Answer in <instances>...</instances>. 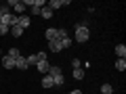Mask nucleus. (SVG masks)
<instances>
[{
    "instance_id": "f257e3e1",
    "label": "nucleus",
    "mask_w": 126,
    "mask_h": 94,
    "mask_svg": "<svg viewBox=\"0 0 126 94\" xmlns=\"http://www.w3.org/2000/svg\"><path fill=\"white\" fill-rule=\"evenodd\" d=\"M90 38V29L86 23H76V42H80V44H84V42H88Z\"/></svg>"
},
{
    "instance_id": "f03ea898",
    "label": "nucleus",
    "mask_w": 126,
    "mask_h": 94,
    "mask_svg": "<svg viewBox=\"0 0 126 94\" xmlns=\"http://www.w3.org/2000/svg\"><path fill=\"white\" fill-rule=\"evenodd\" d=\"M6 4H9L11 9L15 11V15H17V17H21V15L25 13V4H23L21 0H9V2H6Z\"/></svg>"
},
{
    "instance_id": "7ed1b4c3",
    "label": "nucleus",
    "mask_w": 126,
    "mask_h": 94,
    "mask_svg": "<svg viewBox=\"0 0 126 94\" xmlns=\"http://www.w3.org/2000/svg\"><path fill=\"white\" fill-rule=\"evenodd\" d=\"M46 6L55 13V11L61 9V6H69V0H50V2H46Z\"/></svg>"
},
{
    "instance_id": "20e7f679",
    "label": "nucleus",
    "mask_w": 126,
    "mask_h": 94,
    "mask_svg": "<svg viewBox=\"0 0 126 94\" xmlns=\"http://www.w3.org/2000/svg\"><path fill=\"white\" fill-rule=\"evenodd\" d=\"M17 25H19V27H21V29H23V31H25V29H27V27H30V25H32V19H30V17H27V15H21V17H17Z\"/></svg>"
},
{
    "instance_id": "39448f33",
    "label": "nucleus",
    "mask_w": 126,
    "mask_h": 94,
    "mask_svg": "<svg viewBox=\"0 0 126 94\" xmlns=\"http://www.w3.org/2000/svg\"><path fill=\"white\" fill-rule=\"evenodd\" d=\"M15 67H17V69H21V71H25V69H30V65H27L25 57H19V59H15Z\"/></svg>"
},
{
    "instance_id": "423d86ee",
    "label": "nucleus",
    "mask_w": 126,
    "mask_h": 94,
    "mask_svg": "<svg viewBox=\"0 0 126 94\" xmlns=\"http://www.w3.org/2000/svg\"><path fill=\"white\" fill-rule=\"evenodd\" d=\"M2 67L4 69H15V59H11V57H2Z\"/></svg>"
},
{
    "instance_id": "0eeeda50",
    "label": "nucleus",
    "mask_w": 126,
    "mask_h": 94,
    "mask_svg": "<svg viewBox=\"0 0 126 94\" xmlns=\"http://www.w3.org/2000/svg\"><path fill=\"white\" fill-rule=\"evenodd\" d=\"M40 84H42V88H46V90L55 88V84H53V77H50V75H44V77H42V82H40Z\"/></svg>"
},
{
    "instance_id": "6e6552de",
    "label": "nucleus",
    "mask_w": 126,
    "mask_h": 94,
    "mask_svg": "<svg viewBox=\"0 0 126 94\" xmlns=\"http://www.w3.org/2000/svg\"><path fill=\"white\" fill-rule=\"evenodd\" d=\"M36 67H38V71H40V73H48L50 63H48V61H38V65H36Z\"/></svg>"
},
{
    "instance_id": "1a4fd4ad",
    "label": "nucleus",
    "mask_w": 126,
    "mask_h": 94,
    "mask_svg": "<svg viewBox=\"0 0 126 94\" xmlns=\"http://www.w3.org/2000/svg\"><path fill=\"white\" fill-rule=\"evenodd\" d=\"M48 48L53 50V52H61V50H63V48H61V42H59V40H50V42H48Z\"/></svg>"
},
{
    "instance_id": "9d476101",
    "label": "nucleus",
    "mask_w": 126,
    "mask_h": 94,
    "mask_svg": "<svg viewBox=\"0 0 126 94\" xmlns=\"http://www.w3.org/2000/svg\"><path fill=\"white\" fill-rule=\"evenodd\" d=\"M44 36H46V40H57V29H55V27H48V29L44 31Z\"/></svg>"
},
{
    "instance_id": "9b49d317",
    "label": "nucleus",
    "mask_w": 126,
    "mask_h": 94,
    "mask_svg": "<svg viewBox=\"0 0 126 94\" xmlns=\"http://www.w3.org/2000/svg\"><path fill=\"white\" fill-rule=\"evenodd\" d=\"M9 34H11L13 38H21V36H23V29H21L19 25H13V27H11V31H9Z\"/></svg>"
},
{
    "instance_id": "f8f14e48",
    "label": "nucleus",
    "mask_w": 126,
    "mask_h": 94,
    "mask_svg": "<svg viewBox=\"0 0 126 94\" xmlns=\"http://www.w3.org/2000/svg\"><path fill=\"white\" fill-rule=\"evenodd\" d=\"M46 75H50V77L61 75V67H59V65H50V67H48V73H46Z\"/></svg>"
},
{
    "instance_id": "ddd939ff",
    "label": "nucleus",
    "mask_w": 126,
    "mask_h": 94,
    "mask_svg": "<svg viewBox=\"0 0 126 94\" xmlns=\"http://www.w3.org/2000/svg\"><path fill=\"white\" fill-rule=\"evenodd\" d=\"M40 17L42 19H50V17H53V11H50L48 6H42V9H40Z\"/></svg>"
},
{
    "instance_id": "4468645a",
    "label": "nucleus",
    "mask_w": 126,
    "mask_h": 94,
    "mask_svg": "<svg viewBox=\"0 0 126 94\" xmlns=\"http://www.w3.org/2000/svg\"><path fill=\"white\" fill-rule=\"evenodd\" d=\"M6 57H11V59H19V57H21V50H19V48H15V46H13V48H9Z\"/></svg>"
},
{
    "instance_id": "2eb2a0df",
    "label": "nucleus",
    "mask_w": 126,
    "mask_h": 94,
    "mask_svg": "<svg viewBox=\"0 0 126 94\" xmlns=\"http://www.w3.org/2000/svg\"><path fill=\"white\" fill-rule=\"evenodd\" d=\"M84 75H86V71H84L82 67L74 69V80H84Z\"/></svg>"
},
{
    "instance_id": "dca6fc26",
    "label": "nucleus",
    "mask_w": 126,
    "mask_h": 94,
    "mask_svg": "<svg viewBox=\"0 0 126 94\" xmlns=\"http://www.w3.org/2000/svg\"><path fill=\"white\" fill-rule=\"evenodd\" d=\"M116 54H118L120 59H124V57H126V46H124V44H118V46H116Z\"/></svg>"
},
{
    "instance_id": "f3484780",
    "label": "nucleus",
    "mask_w": 126,
    "mask_h": 94,
    "mask_svg": "<svg viewBox=\"0 0 126 94\" xmlns=\"http://www.w3.org/2000/svg\"><path fill=\"white\" fill-rule=\"evenodd\" d=\"M25 61H27V65H30V67H34V65H38V54H30Z\"/></svg>"
},
{
    "instance_id": "a211bd4d",
    "label": "nucleus",
    "mask_w": 126,
    "mask_h": 94,
    "mask_svg": "<svg viewBox=\"0 0 126 94\" xmlns=\"http://www.w3.org/2000/svg\"><path fill=\"white\" fill-rule=\"evenodd\" d=\"M13 13V9H11L9 4H0V15H2V17H4V15H11Z\"/></svg>"
},
{
    "instance_id": "6ab92c4d",
    "label": "nucleus",
    "mask_w": 126,
    "mask_h": 94,
    "mask_svg": "<svg viewBox=\"0 0 126 94\" xmlns=\"http://www.w3.org/2000/svg\"><path fill=\"white\" fill-rule=\"evenodd\" d=\"M116 69H118V71H126V61H124V59H118V61H116Z\"/></svg>"
},
{
    "instance_id": "aec40b11",
    "label": "nucleus",
    "mask_w": 126,
    "mask_h": 94,
    "mask_svg": "<svg viewBox=\"0 0 126 94\" xmlns=\"http://www.w3.org/2000/svg\"><path fill=\"white\" fill-rule=\"evenodd\" d=\"M53 84H55V86H63V84H65V77H63V73H61V75H55V77H53Z\"/></svg>"
},
{
    "instance_id": "412c9836",
    "label": "nucleus",
    "mask_w": 126,
    "mask_h": 94,
    "mask_svg": "<svg viewBox=\"0 0 126 94\" xmlns=\"http://www.w3.org/2000/svg\"><path fill=\"white\" fill-rule=\"evenodd\" d=\"M101 94H113L111 84H103V86H101Z\"/></svg>"
},
{
    "instance_id": "4be33fe9",
    "label": "nucleus",
    "mask_w": 126,
    "mask_h": 94,
    "mask_svg": "<svg viewBox=\"0 0 126 94\" xmlns=\"http://www.w3.org/2000/svg\"><path fill=\"white\" fill-rule=\"evenodd\" d=\"M59 42H61V48H69V46H72V38H63V40H59Z\"/></svg>"
},
{
    "instance_id": "5701e85b",
    "label": "nucleus",
    "mask_w": 126,
    "mask_h": 94,
    "mask_svg": "<svg viewBox=\"0 0 126 94\" xmlns=\"http://www.w3.org/2000/svg\"><path fill=\"white\" fill-rule=\"evenodd\" d=\"M9 31H11V27H9V25H4V23H0V36H6Z\"/></svg>"
},
{
    "instance_id": "b1692460",
    "label": "nucleus",
    "mask_w": 126,
    "mask_h": 94,
    "mask_svg": "<svg viewBox=\"0 0 126 94\" xmlns=\"http://www.w3.org/2000/svg\"><path fill=\"white\" fill-rule=\"evenodd\" d=\"M72 67H74V69L82 67V63H80V59H72Z\"/></svg>"
}]
</instances>
